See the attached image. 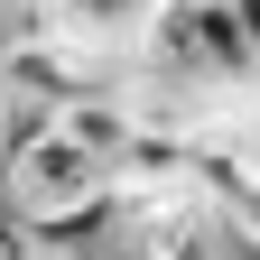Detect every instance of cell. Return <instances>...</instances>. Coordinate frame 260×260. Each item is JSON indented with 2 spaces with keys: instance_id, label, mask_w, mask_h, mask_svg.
Returning a JSON list of instances; mask_svg holds the SVG:
<instances>
[{
  "instance_id": "1",
  "label": "cell",
  "mask_w": 260,
  "mask_h": 260,
  "mask_svg": "<svg viewBox=\"0 0 260 260\" xmlns=\"http://www.w3.org/2000/svg\"><path fill=\"white\" fill-rule=\"evenodd\" d=\"M103 186H112V168H103L65 121H47L38 140L10 158V214H19V223H56V214H75L84 195H103Z\"/></svg>"
},
{
  "instance_id": "2",
  "label": "cell",
  "mask_w": 260,
  "mask_h": 260,
  "mask_svg": "<svg viewBox=\"0 0 260 260\" xmlns=\"http://www.w3.org/2000/svg\"><path fill=\"white\" fill-rule=\"evenodd\" d=\"M158 10H168V0H56V38H75L93 56H140Z\"/></svg>"
},
{
  "instance_id": "3",
  "label": "cell",
  "mask_w": 260,
  "mask_h": 260,
  "mask_svg": "<svg viewBox=\"0 0 260 260\" xmlns=\"http://www.w3.org/2000/svg\"><path fill=\"white\" fill-rule=\"evenodd\" d=\"M0 28L10 38H56V0H0Z\"/></svg>"
},
{
  "instance_id": "4",
  "label": "cell",
  "mask_w": 260,
  "mask_h": 260,
  "mask_svg": "<svg viewBox=\"0 0 260 260\" xmlns=\"http://www.w3.org/2000/svg\"><path fill=\"white\" fill-rule=\"evenodd\" d=\"M242 103H251V112H260V75H251V93H242Z\"/></svg>"
},
{
  "instance_id": "5",
  "label": "cell",
  "mask_w": 260,
  "mask_h": 260,
  "mask_svg": "<svg viewBox=\"0 0 260 260\" xmlns=\"http://www.w3.org/2000/svg\"><path fill=\"white\" fill-rule=\"evenodd\" d=\"M0 47H10V28H0Z\"/></svg>"
}]
</instances>
